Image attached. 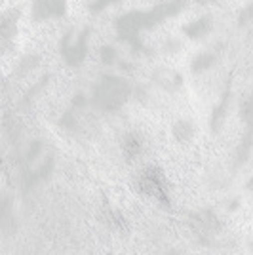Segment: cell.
I'll use <instances>...</instances> for the list:
<instances>
[{
	"mask_svg": "<svg viewBox=\"0 0 253 255\" xmlns=\"http://www.w3.org/2000/svg\"><path fill=\"white\" fill-rule=\"evenodd\" d=\"M143 150V141L139 137L137 133H127L124 141H122V152L126 154L127 160H133L135 156L141 154Z\"/></svg>",
	"mask_w": 253,
	"mask_h": 255,
	"instance_id": "11",
	"label": "cell"
},
{
	"mask_svg": "<svg viewBox=\"0 0 253 255\" xmlns=\"http://www.w3.org/2000/svg\"><path fill=\"white\" fill-rule=\"evenodd\" d=\"M185 6V0H164L158 2L156 6H152L150 10H133L127 11L124 15H120L116 19V32L118 38L122 42L129 44L133 50L141 52L143 44L139 34L147 29H152L160 25L162 21H166L169 17H175Z\"/></svg>",
	"mask_w": 253,
	"mask_h": 255,
	"instance_id": "1",
	"label": "cell"
},
{
	"mask_svg": "<svg viewBox=\"0 0 253 255\" xmlns=\"http://www.w3.org/2000/svg\"><path fill=\"white\" fill-rule=\"evenodd\" d=\"M211 29H213V19L210 15H202L198 19H192L190 23H187L183 27V32L192 40H200V38L210 34Z\"/></svg>",
	"mask_w": 253,
	"mask_h": 255,
	"instance_id": "8",
	"label": "cell"
},
{
	"mask_svg": "<svg viewBox=\"0 0 253 255\" xmlns=\"http://www.w3.org/2000/svg\"><path fill=\"white\" fill-rule=\"evenodd\" d=\"M61 126L69 128V129L76 128V118H74L73 111H67V113L63 115V118H61Z\"/></svg>",
	"mask_w": 253,
	"mask_h": 255,
	"instance_id": "17",
	"label": "cell"
},
{
	"mask_svg": "<svg viewBox=\"0 0 253 255\" xmlns=\"http://www.w3.org/2000/svg\"><path fill=\"white\" fill-rule=\"evenodd\" d=\"M152 80L154 84L160 86L162 90L166 92H175L183 86V76L181 73H177L175 69H169V67H160L152 73Z\"/></svg>",
	"mask_w": 253,
	"mask_h": 255,
	"instance_id": "6",
	"label": "cell"
},
{
	"mask_svg": "<svg viewBox=\"0 0 253 255\" xmlns=\"http://www.w3.org/2000/svg\"><path fill=\"white\" fill-rule=\"evenodd\" d=\"M17 31V13L15 11H6L2 15V23H0V36H2V46L8 48V44L13 40Z\"/></svg>",
	"mask_w": 253,
	"mask_h": 255,
	"instance_id": "9",
	"label": "cell"
},
{
	"mask_svg": "<svg viewBox=\"0 0 253 255\" xmlns=\"http://www.w3.org/2000/svg\"><path fill=\"white\" fill-rule=\"evenodd\" d=\"M229 103H231V88H227L223 92L219 103H215L213 109H211V117H210V128L213 133L221 131L223 124L227 120V113H229Z\"/></svg>",
	"mask_w": 253,
	"mask_h": 255,
	"instance_id": "7",
	"label": "cell"
},
{
	"mask_svg": "<svg viewBox=\"0 0 253 255\" xmlns=\"http://www.w3.org/2000/svg\"><path fill=\"white\" fill-rule=\"evenodd\" d=\"M240 118H242L246 131L253 133V94H248L246 97H242L240 101Z\"/></svg>",
	"mask_w": 253,
	"mask_h": 255,
	"instance_id": "12",
	"label": "cell"
},
{
	"mask_svg": "<svg viewBox=\"0 0 253 255\" xmlns=\"http://www.w3.org/2000/svg\"><path fill=\"white\" fill-rule=\"evenodd\" d=\"M137 187L141 192H145L147 196L158 200L162 206H169V192H168V181L164 177V173L158 168H147L139 175Z\"/></svg>",
	"mask_w": 253,
	"mask_h": 255,
	"instance_id": "3",
	"label": "cell"
},
{
	"mask_svg": "<svg viewBox=\"0 0 253 255\" xmlns=\"http://www.w3.org/2000/svg\"><path fill=\"white\" fill-rule=\"evenodd\" d=\"M198 4H211V2H215V0H196Z\"/></svg>",
	"mask_w": 253,
	"mask_h": 255,
	"instance_id": "20",
	"label": "cell"
},
{
	"mask_svg": "<svg viewBox=\"0 0 253 255\" xmlns=\"http://www.w3.org/2000/svg\"><path fill=\"white\" fill-rule=\"evenodd\" d=\"M215 61H217V53L213 52V50H206V52H200L198 55L192 57L190 67H192L194 73H204V71H208L210 67H213Z\"/></svg>",
	"mask_w": 253,
	"mask_h": 255,
	"instance_id": "10",
	"label": "cell"
},
{
	"mask_svg": "<svg viewBox=\"0 0 253 255\" xmlns=\"http://www.w3.org/2000/svg\"><path fill=\"white\" fill-rule=\"evenodd\" d=\"M67 10V0H34L32 17L36 21H46L52 17H61Z\"/></svg>",
	"mask_w": 253,
	"mask_h": 255,
	"instance_id": "5",
	"label": "cell"
},
{
	"mask_svg": "<svg viewBox=\"0 0 253 255\" xmlns=\"http://www.w3.org/2000/svg\"><path fill=\"white\" fill-rule=\"evenodd\" d=\"M88 29L80 32H67L63 36V40L59 44V48H61V55H63V59L67 61L69 65H80L84 61L86 53H88Z\"/></svg>",
	"mask_w": 253,
	"mask_h": 255,
	"instance_id": "4",
	"label": "cell"
},
{
	"mask_svg": "<svg viewBox=\"0 0 253 255\" xmlns=\"http://www.w3.org/2000/svg\"><path fill=\"white\" fill-rule=\"evenodd\" d=\"M88 101H90V99H88L84 94H76L73 99V107H76V109H78V107H84V105H88Z\"/></svg>",
	"mask_w": 253,
	"mask_h": 255,
	"instance_id": "19",
	"label": "cell"
},
{
	"mask_svg": "<svg viewBox=\"0 0 253 255\" xmlns=\"http://www.w3.org/2000/svg\"><path fill=\"white\" fill-rule=\"evenodd\" d=\"M168 255H179V254H177V252H169Z\"/></svg>",
	"mask_w": 253,
	"mask_h": 255,
	"instance_id": "22",
	"label": "cell"
},
{
	"mask_svg": "<svg viewBox=\"0 0 253 255\" xmlns=\"http://www.w3.org/2000/svg\"><path fill=\"white\" fill-rule=\"evenodd\" d=\"M252 149H253V133L252 131H246L242 141H240V145H238V149H236V166H240V164H244L248 160Z\"/></svg>",
	"mask_w": 253,
	"mask_h": 255,
	"instance_id": "14",
	"label": "cell"
},
{
	"mask_svg": "<svg viewBox=\"0 0 253 255\" xmlns=\"http://www.w3.org/2000/svg\"><path fill=\"white\" fill-rule=\"evenodd\" d=\"M173 137L177 139L179 143H190L194 137V126L190 124L189 120H179L173 126Z\"/></svg>",
	"mask_w": 253,
	"mask_h": 255,
	"instance_id": "13",
	"label": "cell"
},
{
	"mask_svg": "<svg viewBox=\"0 0 253 255\" xmlns=\"http://www.w3.org/2000/svg\"><path fill=\"white\" fill-rule=\"evenodd\" d=\"M253 21V2H250L248 6H244V10L238 15V25H248Z\"/></svg>",
	"mask_w": 253,
	"mask_h": 255,
	"instance_id": "16",
	"label": "cell"
},
{
	"mask_svg": "<svg viewBox=\"0 0 253 255\" xmlns=\"http://www.w3.org/2000/svg\"><path fill=\"white\" fill-rule=\"evenodd\" d=\"M115 2H120V0H94V4H92V10H94V11H101L103 8H107L109 4H115Z\"/></svg>",
	"mask_w": 253,
	"mask_h": 255,
	"instance_id": "18",
	"label": "cell"
},
{
	"mask_svg": "<svg viewBox=\"0 0 253 255\" xmlns=\"http://www.w3.org/2000/svg\"><path fill=\"white\" fill-rule=\"evenodd\" d=\"M101 61L105 65H115L118 61V52H116L115 48H111V46L101 48Z\"/></svg>",
	"mask_w": 253,
	"mask_h": 255,
	"instance_id": "15",
	"label": "cell"
},
{
	"mask_svg": "<svg viewBox=\"0 0 253 255\" xmlns=\"http://www.w3.org/2000/svg\"><path fill=\"white\" fill-rule=\"evenodd\" d=\"M248 189H252V191H253V177L250 181H248Z\"/></svg>",
	"mask_w": 253,
	"mask_h": 255,
	"instance_id": "21",
	"label": "cell"
},
{
	"mask_svg": "<svg viewBox=\"0 0 253 255\" xmlns=\"http://www.w3.org/2000/svg\"><path fill=\"white\" fill-rule=\"evenodd\" d=\"M129 96H131V86L127 80L116 75H103L94 86L90 101L101 111L115 113L118 109H122Z\"/></svg>",
	"mask_w": 253,
	"mask_h": 255,
	"instance_id": "2",
	"label": "cell"
}]
</instances>
